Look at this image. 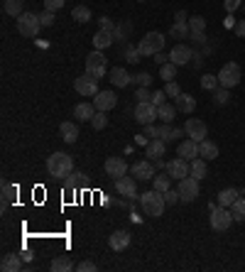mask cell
I'll use <instances>...</instances> for the list:
<instances>
[{
  "label": "cell",
  "mask_w": 245,
  "mask_h": 272,
  "mask_svg": "<svg viewBox=\"0 0 245 272\" xmlns=\"http://www.w3.org/2000/svg\"><path fill=\"white\" fill-rule=\"evenodd\" d=\"M140 206H142L145 216H150V218H159V216L165 214L167 201H165V194L152 189V192H145L142 196H140Z\"/></svg>",
  "instance_id": "obj_1"
},
{
  "label": "cell",
  "mask_w": 245,
  "mask_h": 272,
  "mask_svg": "<svg viewBox=\"0 0 245 272\" xmlns=\"http://www.w3.org/2000/svg\"><path fill=\"white\" fill-rule=\"evenodd\" d=\"M47 172L52 174V177H69L71 172H74V159L69 157L67 152H54V155H49L47 157Z\"/></svg>",
  "instance_id": "obj_2"
},
{
  "label": "cell",
  "mask_w": 245,
  "mask_h": 272,
  "mask_svg": "<svg viewBox=\"0 0 245 272\" xmlns=\"http://www.w3.org/2000/svg\"><path fill=\"white\" fill-rule=\"evenodd\" d=\"M209 211H211V228L213 231H228L231 223H233V214L221 206L218 201L216 204H209Z\"/></svg>",
  "instance_id": "obj_3"
},
{
  "label": "cell",
  "mask_w": 245,
  "mask_h": 272,
  "mask_svg": "<svg viewBox=\"0 0 245 272\" xmlns=\"http://www.w3.org/2000/svg\"><path fill=\"white\" fill-rule=\"evenodd\" d=\"M162 47H165V34L162 32H147L142 39H140V54L142 57H155L157 52H162Z\"/></svg>",
  "instance_id": "obj_4"
},
{
  "label": "cell",
  "mask_w": 245,
  "mask_h": 272,
  "mask_svg": "<svg viewBox=\"0 0 245 272\" xmlns=\"http://www.w3.org/2000/svg\"><path fill=\"white\" fill-rule=\"evenodd\" d=\"M15 20H17V32L23 34V37H37L39 30H42L39 15H34V12H23V15L15 17Z\"/></svg>",
  "instance_id": "obj_5"
},
{
  "label": "cell",
  "mask_w": 245,
  "mask_h": 272,
  "mask_svg": "<svg viewBox=\"0 0 245 272\" xmlns=\"http://www.w3.org/2000/svg\"><path fill=\"white\" fill-rule=\"evenodd\" d=\"M106 71H108V59L100 54V49L91 52L89 57H86V74H91L93 79H103Z\"/></svg>",
  "instance_id": "obj_6"
},
{
  "label": "cell",
  "mask_w": 245,
  "mask_h": 272,
  "mask_svg": "<svg viewBox=\"0 0 245 272\" xmlns=\"http://www.w3.org/2000/svg\"><path fill=\"white\" fill-rule=\"evenodd\" d=\"M216 76H218V83H221L223 89H233V86L240 83V67L235 61H228V64H223Z\"/></svg>",
  "instance_id": "obj_7"
},
{
  "label": "cell",
  "mask_w": 245,
  "mask_h": 272,
  "mask_svg": "<svg viewBox=\"0 0 245 272\" xmlns=\"http://www.w3.org/2000/svg\"><path fill=\"white\" fill-rule=\"evenodd\" d=\"M179 196H181V201L184 204H191L196 196H199V179H194V177H184V179H179V186H177Z\"/></svg>",
  "instance_id": "obj_8"
},
{
  "label": "cell",
  "mask_w": 245,
  "mask_h": 272,
  "mask_svg": "<svg viewBox=\"0 0 245 272\" xmlns=\"http://www.w3.org/2000/svg\"><path fill=\"white\" fill-rule=\"evenodd\" d=\"M184 133H187L189 140L201 142V140H206V135H209V125L203 123V120H199V118H189L187 125H184Z\"/></svg>",
  "instance_id": "obj_9"
},
{
  "label": "cell",
  "mask_w": 245,
  "mask_h": 272,
  "mask_svg": "<svg viewBox=\"0 0 245 272\" xmlns=\"http://www.w3.org/2000/svg\"><path fill=\"white\" fill-rule=\"evenodd\" d=\"M157 164L152 159H140V162H135L133 164V177L140 181H150L157 177Z\"/></svg>",
  "instance_id": "obj_10"
},
{
  "label": "cell",
  "mask_w": 245,
  "mask_h": 272,
  "mask_svg": "<svg viewBox=\"0 0 245 272\" xmlns=\"http://www.w3.org/2000/svg\"><path fill=\"white\" fill-rule=\"evenodd\" d=\"M155 118H159V115H157V106L152 101L150 103H137V106H135V120H137L140 125L155 123Z\"/></svg>",
  "instance_id": "obj_11"
},
{
  "label": "cell",
  "mask_w": 245,
  "mask_h": 272,
  "mask_svg": "<svg viewBox=\"0 0 245 272\" xmlns=\"http://www.w3.org/2000/svg\"><path fill=\"white\" fill-rule=\"evenodd\" d=\"M74 89L78 96H96L98 93V79H93L91 74H84L74 81Z\"/></svg>",
  "instance_id": "obj_12"
},
{
  "label": "cell",
  "mask_w": 245,
  "mask_h": 272,
  "mask_svg": "<svg viewBox=\"0 0 245 272\" xmlns=\"http://www.w3.org/2000/svg\"><path fill=\"white\" fill-rule=\"evenodd\" d=\"M167 174L177 181L184 179V177H189V159L177 157V159H172V162H167Z\"/></svg>",
  "instance_id": "obj_13"
},
{
  "label": "cell",
  "mask_w": 245,
  "mask_h": 272,
  "mask_svg": "<svg viewBox=\"0 0 245 272\" xmlns=\"http://www.w3.org/2000/svg\"><path fill=\"white\" fill-rule=\"evenodd\" d=\"M115 103H118V96L113 93V91H98L96 96H93V106H96V111H111L115 108Z\"/></svg>",
  "instance_id": "obj_14"
},
{
  "label": "cell",
  "mask_w": 245,
  "mask_h": 272,
  "mask_svg": "<svg viewBox=\"0 0 245 272\" xmlns=\"http://www.w3.org/2000/svg\"><path fill=\"white\" fill-rule=\"evenodd\" d=\"M103 167H106V174H108V177H115V179H120V177L128 174V162L122 157H108Z\"/></svg>",
  "instance_id": "obj_15"
},
{
  "label": "cell",
  "mask_w": 245,
  "mask_h": 272,
  "mask_svg": "<svg viewBox=\"0 0 245 272\" xmlns=\"http://www.w3.org/2000/svg\"><path fill=\"white\" fill-rule=\"evenodd\" d=\"M191 57H194V52H191L187 45L172 47V52H169V61H172V64H177V67H184V64H189Z\"/></svg>",
  "instance_id": "obj_16"
},
{
  "label": "cell",
  "mask_w": 245,
  "mask_h": 272,
  "mask_svg": "<svg viewBox=\"0 0 245 272\" xmlns=\"http://www.w3.org/2000/svg\"><path fill=\"white\" fill-rule=\"evenodd\" d=\"M115 192L125 196V199H135L137 196V184H135L133 177H120V179H115Z\"/></svg>",
  "instance_id": "obj_17"
},
{
  "label": "cell",
  "mask_w": 245,
  "mask_h": 272,
  "mask_svg": "<svg viewBox=\"0 0 245 272\" xmlns=\"http://www.w3.org/2000/svg\"><path fill=\"white\" fill-rule=\"evenodd\" d=\"M177 155L184 159H196L199 157V142H194V140H184V142H179L177 148Z\"/></svg>",
  "instance_id": "obj_18"
},
{
  "label": "cell",
  "mask_w": 245,
  "mask_h": 272,
  "mask_svg": "<svg viewBox=\"0 0 245 272\" xmlns=\"http://www.w3.org/2000/svg\"><path fill=\"white\" fill-rule=\"evenodd\" d=\"M165 150H167V142L157 137V140H150V142H147L145 152H147V157H152V162H157V159L165 157Z\"/></svg>",
  "instance_id": "obj_19"
},
{
  "label": "cell",
  "mask_w": 245,
  "mask_h": 272,
  "mask_svg": "<svg viewBox=\"0 0 245 272\" xmlns=\"http://www.w3.org/2000/svg\"><path fill=\"white\" fill-rule=\"evenodd\" d=\"M130 74L125 71L122 67H113L111 69V83L113 86H118V89H125V86H130Z\"/></svg>",
  "instance_id": "obj_20"
},
{
  "label": "cell",
  "mask_w": 245,
  "mask_h": 272,
  "mask_svg": "<svg viewBox=\"0 0 245 272\" xmlns=\"http://www.w3.org/2000/svg\"><path fill=\"white\" fill-rule=\"evenodd\" d=\"M108 245H111L113 250H125L130 245V233H128V231H115L111 238H108Z\"/></svg>",
  "instance_id": "obj_21"
},
{
  "label": "cell",
  "mask_w": 245,
  "mask_h": 272,
  "mask_svg": "<svg viewBox=\"0 0 245 272\" xmlns=\"http://www.w3.org/2000/svg\"><path fill=\"white\" fill-rule=\"evenodd\" d=\"M174 101H177V111L181 113H194V108H196V98L191 93H179Z\"/></svg>",
  "instance_id": "obj_22"
},
{
  "label": "cell",
  "mask_w": 245,
  "mask_h": 272,
  "mask_svg": "<svg viewBox=\"0 0 245 272\" xmlns=\"http://www.w3.org/2000/svg\"><path fill=\"white\" fill-rule=\"evenodd\" d=\"M59 133H62V137H64V142L74 145V142L78 140V125H74L71 120H67V123H62Z\"/></svg>",
  "instance_id": "obj_23"
},
{
  "label": "cell",
  "mask_w": 245,
  "mask_h": 272,
  "mask_svg": "<svg viewBox=\"0 0 245 272\" xmlns=\"http://www.w3.org/2000/svg\"><path fill=\"white\" fill-rule=\"evenodd\" d=\"M93 115H96V106H93V103H78L76 108H74V118H76V120H84V123H86Z\"/></svg>",
  "instance_id": "obj_24"
},
{
  "label": "cell",
  "mask_w": 245,
  "mask_h": 272,
  "mask_svg": "<svg viewBox=\"0 0 245 272\" xmlns=\"http://www.w3.org/2000/svg\"><path fill=\"white\" fill-rule=\"evenodd\" d=\"M199 157L216 159V157H218V145L211 142V140H201V142H199Z\"/></svg>",
  "instance_id": "obj_25"
},
{
  "label": "cell",
  "mask_w": 245,
  "mask_h": 272,
  "mask_svg": "<svg viewBox=\"0 0 245 272\" xmlns=\"http://www.w3.org/2000/svg\"><path fill=\"white\" fill-rule=\"evenodd\" d=\"M189 174L194 177V179H203L206 177V159L203 157H196V159H191L189 162Z\"/></svg>",
  "instance_id": "obj_26"
},
{
  "label": "cell",
  "mask_w": 245,
  "mask_h": 272,
  "mask_svg": "<svg viewBox=\"0 0 245 272\" xmlns=\"http://www.w3.org/2000/svg\"><path fill=\"white\" fill-rule=\"evenodd\" d=\"M113 45V32L108 30H98V32L93 34V47L96 49H106V47Z\"/></svg>",
  "instance_id": "obj_27"
},
{
  "label": "cell",
  "mask_w": 245,
  "mask_h": 272,
  "mask_svg": "<svg viewBox=\"0 0 245 272\" xmlns=\"http://www.w3.org/2000/svg\"><path fill=\"white\" fill-rule=\"evenodd\" d=\"M157 115H159V120H162V123H172V120H174V115H177V106H172V103H162V106L157 108Z\"/></svg>",
  "instance_id": "obj_28"
},
{
  "label": "cell",
  "mask_w": 245,
  "mask_h": 272,
  "mask_svg": "<svg viewBox=\"0 0 245 272\" xmlns=\"http://www.w3.org/2000/svg\"><path fill=\"white\" fill-rule=\"evenodd\" d=\"M52 270L54 272H71L74 270V262H71L69 255H59V258L52 260Z\"/></svg>",
  "instance_id": "obj_29"
},
{
  "label": "cell",
  "mask_w": 245,
  "mask_h": 272,
  "mask_svg": "<svg viewBox=\"0 0 245 272\" xmlns=\"http://www.w3.org/2000/svg\"><path fill=\"white\" fill-rule=\"evenodd\" d=\"M238 196H240V194H238V189H233V186H231V189H223V192L218 194V204L226 206V208H231Z\"/></svg>",
  "instance_id": "obj_30"
},
{
  "label": "cell",
  "mask_w": 245,
  "mask_h": 272,
  "mask_svg": "<svg viewBox=\"0 0 245 272\" xmlns=\"http://www.w3.org/2000/svg\"><path fill=\"white\" fill-rule=\"evenodd\" d=\"M20 267H23V262H20L17 255H5L3 262H0V270H3V272H17Z\"/></svg>",
  "instance_id": "obj_31"
},
{
  "label": "cell",
  "mask_w": 245,
  "mask_h": 272,
  "mask_svg": "<svg viewBox=\"0 0 245 272\" xmlns=\"http://www.w3.org/2000/svg\"><path fill=\"white\" fill-rule=\"evenodd\" d=\"M3 10L5 15H10V17H20L23 15V0H5V5H3Z\"/></svg>",
  "instance_id": "obj_32"
},
{
  "label": "cell",
  "mask_w": 245,
  "mask_h": 272,
  "mask_svg": "<svg viewBox=\"0 0 245 272\" xmlns=\"http://www.w3.org/2000/svg\"><path fill=\"white\" fill-rule=\"evenodd\" d=\"M174 137H181V130L172 128V123H165L162 128H159V140H165V142H172Z\"/></svg>",
  "instance_id": "obj_33"
},
{
  "label": "cell",
  "mask_w": 245,
  "mask_h": 272,
  "mask_svg": "<svg viewBox=\"0 0 245 272\" xmlns=\"http://www.w3.org/2000/svg\"><path fill=\"white\" fill-rule=\"evenodd\" d=\"M15 196H17V186L10 184V181H3V208L10 201H15Z\"/></svg>",
  "instance_id": "obj_34"
},
{
  "label": "cell",
  "mask_w": 245,
  "mask_h": 272,
  "mask_svg": "<svg viewBox=\"0 0 245 272\" xmlns=\"http://www.w3.org/2000/svg\"><path fill=\"white\" fill-rule=\"evenodd\" d=\"M169 34H172L174 39H184V37H189V34H191L189 23H174V25H172V30H169Z\"/></svg>",
  "instance_id": "obj_35"
},
{
  "label": "cell",
  "mask_w": 245,
  "mask_h": 272,
  "mask_svg": "<svg viewBox=\"0 0 245 272\" xmlns=\"http://www.w3.org/2000/svg\"><path fill=\"white\" fill-rule=\"evenodd\" d=\"M71 20H76V23H89L91 20V10L86 8V5H76L74 10H71Z\"/></svg>",
  "instance_id": "obj_36"
},
{
  "label": "cell",
  "mask_w": 245,
  "mask_h": 272,
  "mask_svg": "<svg viewBox=\"0 0 245 272\" xmlns=\"http://www.w3.org/2000/svg\"><path fill=\"white\" fill-rule=\"evenodd\" d=\"M159 76L165 81H174L177 79V64H172V61L162 64V67H159Z\"/></svg>",
  "instance_id": "obj_37"
},
{
  "label": "cell",
  "mask_w": 245,
  "mask_h": 272,
  "mask_svg": "<svg viewBox=\"0 0 245 272\" xmlns=\"http://www.w3.org/2000/svg\"><path fill=\"white\" fill-rule=\"evenodd\" d=\"M231 214H233V221H245V199H235V204L231 206Z\"/></svg>",
  "instance_id": "obj_38"
},
{
  "label": "cell",
  "mask_w": 245,
  "mask_h": 272,
  "mask_svg": "<svg viewBox=\"0 0 245 272\" xmlns=\"http://www.w3.org/2000/svg\"><path fill=\"white\" fill-rule=\"evenodd\" d=\"M218 86H221V83H218V76H213V74H203V76H201V89L203 91H216Z\"/></svg>",
  "instance_id": "obj_39"
},
{
  "label": "cell",
  "mask_w": 245,
  "mask_h": 272,
  "mask_svg": "<svg viewBox=\"0 0 245 272\" xmlns=\"http://www.w3.org/2000/svg\"><path fill=\"white\" fill-rule=\"evenodd\" d=\"M152 189H157V192H167V189H172V177H155V179H152Z\"/></svg>",
  "instance_id": "obj_40"
},
{
  "label": "cell",
  "mask_w": 245,
  "mask_h": 272,
  "mask_svg": "<svg viewBox=\"0 0 245 272\" xmlns=\"http://www.w3.org/2000/svg\"><path fill=\"white\" fill-rule=\"evenodd\" d=\"M91 123H93V130H103V128L108 125V115H106V111H96V115L91 118Z\"/></svg>",
  "instance_id": "obj_41"
},
{
  "label": "cell",
  "mask_w": 245,
  "mask_h": 272,
  "mask_svg": "<svg viewBox=\"0 0 245 272\" xmlns=\"http://www.w3.org/2000/svg\"><path fill=\"white\" fill-rule=\"evenodd\" d=\"M189 30L191 32H203V30H206V20H203L201 15H194L189 20Z\"/></svg>",
  "instance_id": "obj_42"
},
{
  "label": "cell",
  "mask_w": 245,
  "mask_h": 272,
  "mask_svg": "<svg viewBox=\"0 0 245 272\" xmlns=\"http://www.w3.org/2000/svg\"><path fill=\"white\" fill-rule=\"evenodd\" d=\"M135 98H137V103H150L152 101V93H150L147 86H140V89L135 91Z\"/></svg>",
  "instance_id": "obj_43"
},
{
  "label": "cell",
  "mask_w": 245,
  "mask_h": 272,
  "mask_svg": "<svg viewBox=\"0 0 245 272\" xmlns=\"http://www.w3.org/2000/svg\"><path fill=\"white\" fill-rule=\"evenodd\" d=\"M165 93H167L169 98H177L179 93H181V89H179L177 81H167V86H165Z\"/></svg>",
  "instance_id": "obj_44"
},
{
  "label": "cell",
  "mask_w": 245,
  "mask_h": 272,
  "mask_svg": "<svg viewBox=\"0 0 245 272\" xmlns=\"http://www.w3.org/2000/svg\"><path fill=\"white\" fill-rule=\"evenodd\" d=\"M165 201H167V206H174L181 201V196H179V192H174V189H167V192H165Z\"/></svg>",
  "instance_id": "obj_45"
},
{
  "label": "cell",
  "mask_w": 245,
  "mask_h": 272,
  "mask_svg": "<svg viewBox=\"0 0 245 272\" xmlns=\"http://www.w3.org/2000/svg\"><path fill=\"white\" fill-rule=\"evenodd\" d=\"M39 23H42V27H52V25L56 23V17H54V12H49L45 10L42 15H39Z\"/></svg>",
  "instance_id": "obj_46"
},
{
  "label": "cell",
  "mask_w": 245,
  "mask_h": 272,
  "mask_svg": "<svg viewBox=\"0 0 245 272\" xmlns=\"http://www.w3.org/2000/svg\"><path fill=\"white\" fill-rule=\"evenodd\" d=\"M62 8H64V0H45V10L56 12V10H62Z\"/></svg>",
  "instance_id": "obj_47"
},
{
  "label": "cell",
  "mask_w": 245,
  "mask_h": 272,
  "mask_svg": "<svg viewBox=\"0 0 245 272\" xmlns=\"http://www.w3.org/2000/svg\"><path fill=\"white\" fill-rule=\"evenodd\" d=\"M167 98H169V96L165 93V89H162V91H155V93H152V103H155L157 108H159L162 103H167Z\"/></svg>",
  "instance_id": "obj_48"
},
{
  "label": "cell",
  "mask_w": 245,
  "mask_h": 272,
  "mask_svg": "<svg viewBox=\"0 0 245 272\" xmlns=\"http://www.w3.org/2000/svg\"><path fill=\"white\" fill-rule=\"evenodd\" d=\"M133 81H135V83H137V86H150V83H152V76L142 71V74H137V76H135Z\"/></svg>",
  "instance_id": "obj_49"
},
{
  "label": "cell",
  "mask_w": 245,
  "mask_h": 272,
  "mask_svg": "<svg viewBox=\"0 0 245 272\" xmlns=\"http://www.w3.org/2000/svg\"><path fill=\"white\" fill-rule=\"evenodd\" d=\"M228 91L231 89H223V86H221V91H216V103H218V106H226V103H228Z\"/></svg>",
  "instance_id": "obj_50"
},
{
  "label": "cell",
  "mask_w": 245,
  "mask_h": 272,
  "mask_svg": "<svg viewBox=\"0 0 245 272\" xmlns=\"http://www.w3.org/2000/svg\"><path fill=\"white\" fill-rule=\"evenodd\" d=\"M145 137H150V140H157L159 137V128H155V125L150 123V125H145V133H142Z\"/></svg>",
  "instance_id": "obj_51"
},
{
  "label": "cell",
  "mask_w": 245,
  "mask_h": 272,
  "mask_svg": "<svg viewBox=\"0 0 245 272\" xmlns=\"http://www.w3.org/2000/svg\"><path fill=\"white\" fill-rule=\"evenodd\" d=\"M125 59L128 61H140V49H135V47H128V52H125Z\"/></svg>",
  "instance_id": "obj_52"
},
{
  "label": "cell",
  "mask_w": 245,
  "mask_h": 272,
  "mask_svg": "<svg viewBox=\"0 0 245 272\" xmlns=\"http://www.w3.org/2000/svg\"><path fill=\"white\" fill-rule=\"evenodd\" d=\"M76 270L78 272H96V262L86 260V262H81V265H76Z\"/></svg>",
  "instance_id": "obj_53"
},
{
  "label": "cell",
  "mask_w": 245,
  "mask_h": 272,
  "mask_svg": "<svg viewBox=\"0 0 245 272\" xmlns=\"http://www.w3.org/2000/svg\"><path fill=\"white\" fill-rule=\"evenodd\" d=\"M100 30H108V32H113L115 30V25H113V20H108V17H100Z\"/></svg>",
  "instance_id": "obj_54"
},
{
  "label": "cell",
  "mask_w": 245,
  "mask_h": 272,
  "mask_svg": "<svg viewBox=\"0 0 245 272\" xmlns=\"http://www.w3.org/2000/svg\"><path fill=\"white\" fill-rule=\"evenodd\" d=\"M223 5H226V10L228 12H233L238 5H240V0H223Z\"/></svg>",
  "instance_id": "obj_55"
},
{
  "label": "cell",
  "mask_w": 245,
  "mask_h": 272,
  "mask_svg": "<svg viewBox=\"0 0 245 272\" xmlns=\"http://www.w3.org/2000/svg\"><path fill=\"white\" fill-rule=\"evenodd\" d=\"M152 59H155L157 64L162 67V64H167V61H169V54H162V52H157V54H155V57H152Z\"/></svg>",
  "instance_id": "obj_56"
},
{
  "label": "cell",
  "mask_w": 245,
  "mask_h": 272,
  "mask_svg": "<svg viewBox=\"0 0 245 272\" xmlns=\"http://www.w3.org/2000/svg\"><path fill=\"white\" fill-rule=\"evenodd\" d=\"M235 34H238V37H245V20H240V23H235Z\"/></svg>",
  "instance_id": "obj_57"
},
{
  "label": "cell",
  "mask_w": 245,
  "mask_h": 272,
  "mask_svg": "<svg viewBox=\"0 0 245 272\" xmlns=\"http://www.w3.org/2000/svg\"><path fill=\"white\" fill-rule=\"evenodd\" d=\"M189 37L194 39V42H199V45H203V42H206V37H203V32H191Z\"/></svg>",
  "instance_id": "obj_58"
},
{
  "label": "cell",
  "mask_w": 245,
  "mask_h": 272,
  "mask_svg": "<svg viewBox=\"0 0 245 272\" xmlns=\"http://www.w3.org/2000/svg\"><path fill=\"white\" fill-rule=\"evenodd\" d=\"M177 23H189V20H187V12H184V10L177 12Z\"/></svg>",
  "instance_id": "obj_59"
},
{
  "label": "cell",
  "mask_w": 245,
  "mask_h": 272,
  "mask_svg": "<svg viewBox=\"0 0 245 272\" xmlns=\"http://www.w3.org/2000/svg\"><path fill=\"white\" fill-rule=\"evenodd\" d=\"M243 196H245V189H243Z\"/></svg>",
  "instance_id": "obj_60"
},
{
  "label": "cell",
  "mask_w": 245,
  "mask_h": 272,
  "mask_svg": "<svg viewBox=\"0 0 245 272\" xmlns=\"http://www.w3.org/2000/svg\"><path fill=\"white\" fill-rule=\"evenodd\" d=\"M243 10H245V5H243Z\"/></svg>",
  "instance_id": "obj_61"
}]
</instances>
